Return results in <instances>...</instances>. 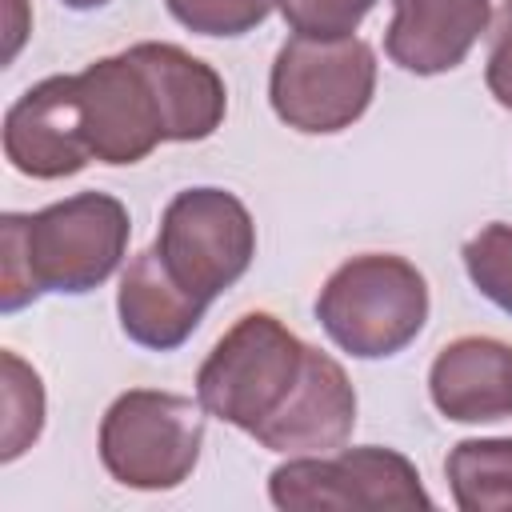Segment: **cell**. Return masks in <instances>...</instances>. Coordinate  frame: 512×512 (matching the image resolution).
Returning <instances> with one entry per match:
<instances>
[{
    "mask_svg": "<svg viewBox=\"0 0 512 512\" xmlns=\"http://www.w3.org/2000/svg\"><path fill=\"white\" fill-rule=\"evenodd\" d=\"M80 132L92 160L124 168L168 144V116L156 80L136 48L92 60L76 72Z\"/></svg>",
    "mask_w": 512,
    "mask_h": 512,
    "instance_id": "ba28073f",
    "label": "cell"
},
{
    "mask_svg": "<svg viewBox=\"0 0 512 512\" xmlns=\"http://www.w3.org/2000/svg\"><path fill=\"white\" fill-rule=\"evenodd\" d=\"M152 248L192 296L212 304L248 272L256 256V224L240 196L200 184L168 200Z\"/></svg>",
    "mask_w": 512,
    "mask_h": 512,
    "instance_id": "52a82bcc",
    "label": "cell"
},
{
    "mask_svg": "<svg viewBox=\"0 0 512 512\" xmlns=\"http://www.w3.org/2000/svg\"><path fill=\"white\" fill-rule=\"evenodd\" d=\"M356 428V388L344 364L320 348L308 356V372L284 412L256 436L260 448L280 456H320L348 444Z\"/></svg>",
    "mask_w": 512,
    "mask_h": 512,
    "instance_id": "30bf717a",
    "label": "cell"
},
{
    "mask_svg": "<svg viewBox=\"0 0 512 512\" xmlns=\"http://www.w3.org/2000/svg\"><path fill=\"white\" fill-rule=\"evenodd\" d=\"M64 8H72V12H92V8H104L108 0H60Z\"/></svg>",
    "mask_w": 512,
    "mask_h": 512,
    "instance_id": "7402d4cb",
    "label": "cell"
},
{
    "mask_svg": "<svg viewBox=\"0 0 512 512\" xmlns=\"http://www.w3.org/2000/svg\"><path fill=\"white\" fill-rule=\"evenodd\" d=\"M268 500L280 512H348V508H432L416 464L380 444L288 456L268 476Z\"/></svg>",
    "mask_w": 512,
    "mask_h": 512,
    "instance_id": "8992f818",
    "label": "cell"
},
{
    "mask_svg": "<svg viewBox=\"0 0 512 512\" xmlns=\"http://www.w3.org/2000/svg\"><path fill=\"white\" fill-rule=\"evenodd\" d=\"M276 8L296 36L340 40L364 24V16L376 8V0H276Z\"/></svg>",
    "mask_w": 512,
    "mask_h": 512,
    "instance_id": "d6986e66",
    "label": "cell"
},
{
    "mask_svg": "<svg viewBox=\"0 0 512 512\" xmlns=\"http://www.w3.org/2000/svg\"><path fill=\"white\" fill-rule=\"evenodd\" d=\"M4 156L20 176L64 180L88 168L92 152L80 132L76 76H48L16 96L4 112Z\"/></svg>",
    "mask_w": 512,
    "mask_h": 512,
    "instance_id": "9c48e42d",
    "label": "cell"
},
{
    "mask_svg": "<svg viewBox=\"0 0 512 512\" xmlns=\"http://www.w3.org/2000/svg\"><path fill=\"white\" fill-rule=\"evenodd\" d=\"M488 20L492 0H392L384 52L412 76H440L464 64Z\"/></svg>",
    "mask_w": 512,
    "mask_h": 512,
    "instance_id": "7c38bea8",
    "label": "cell"
},
{
    "mask_svg": "<svg viewBox=\"0 0 512 512\" xmlns=\"http://www.w3.org/2000/svg\"><path fill=\"white\" fill-rule=\"evenodd\" d=\"M376 96V52L360 36L280 44L268 72L272 112L304 136H332L352 128Z\"/></svg>",
    "mask_w": 512,
    "mask_h": 512,
    "instance_id": "5b68a950",
    "label": "cell"
},
{
    "mask_svg": "<svg viewBox=\"0 0 512 512\" xmlns=\"http://www.w3.org/2000/svg\"><path fill=\"white\" fill-rule=\"evenodd\" d=\"M444 476L460 512H512V436L460 440Z\"/></svg>",
    "mask_w": 512,
    "mask_h": 512,
    "instance_id": "9a60e30c",
    "label": "cell"
},
{
    "mask_svg": "<svg viewBox=\"0 0 512 512\" xmlns=\"http://www.w3.org/2000/svg\"><path fill=\"white\" fill-rule=\"evenodd\" d=\"M316 320L340 352L388 360L424 332L428 280L396 252H360L324 280Z\"/></svg>",
    "mask_w": 512,
    "mask_h": 512,
    "instance_id": "3957f363",
    "label": "cell"
},
{
    "mask_svg": "<svg viewBox=\"0 0 512 512\" xmlns=\"http://www.w3.org/2000/svg\"><path fill=\"white\" fill-rule=\"evenodd\" d=\"M428 396L444 420L492 424L512 416V344L500 336H456L428 368Z\"/></svg>",
    "mask_w": 512,
    "mask_h": 512,
    "instance_id": "8fae6325",
    "label": "cell"
},
{
    "mask_svg": "<svg viewBox=\"0 0 512 512\" xmlns=\"http://www.w3.org/2000/svg\"><path fill=\"white\" fill-rule=\"evenodd\" d=\"M4 364V424H0V460H20L44 432V384L32 364L12 348L0 352Z\"/></svg>",
    "mask_w": 512,
    "mask_h": 512,
    "instance_id": "2e32d148",
    "label": "cell"
},
{
    "mask_svg": "<svg viewBox=\"0 0 512 512\" xmlns=\"http://www.w3.org/2000/svg\"><path fill=\"white\" fill-rule=\"evenodd\" d=\"M164 8L196 36H244L268 20L276 0H164Z\"/></svg>",
    "mask_w": 512,
    "mask_h": 512,
    "instance_id": "ac0fdd59",
    "label": "cell"
},
{
    "mask_svg": "<svg viewBox=\"0 0 512 512\" xmlns=\"http://www.w3.org/2000/svg\"><path fill=\"white\" fill-rule=\"evenodd\" d=\"M204 444V404L180 392L128 388L100 420V464L104 472L136 492L180 488Z\"/></svg>",
    "mask_w": 512,
    "mask_h": 512,
    "instance_id": "277c9868",
    "label": "cell"
},
{
    "mask_svg": "<svg viewBox=\"0 0 512 512\" xmlns=\"http://www.w3.org/2000/svg\"><path fill=\"white\" fill-rule=\"evenodd\" d=\"M128 208L108 192H76L40 212L0 216V308L20 312L44 292L84 296L124 260Z\"/></svg>",
    "mask_w": 512,
    "mask_h": 512,
    "instance_id": "6da1fadb",
    "label": "cell"
},
{
    "mask_svg": "<svg viewBox=\"0 0 512 512\" xmlns=\"http://www.w3.org/2000/svg\"><path fill=\"white\" fill-rule=\"evenodd\" d=\"M20 12H24V0H8V48H4V60H12L20 52L24 36H28V24L20 20Z\"/></svg>",
    "mask_w": 512,
    "mask_h": 512,
    "instance_id": "44dd1931",
    "label": "cell"
},
{
    "mask_svg": "<svg viewBox=\"0 0 512 512\" xmlns=\"http://www.w3.org/2000/svg\"><path fill=\"white\" fill-rule=\"evenodd\" d=\"M308 356L312 344L272 312H244L204 356L196 372V400L208 416L256 440L300 388Z\"/></svg>",
    "mask_w": 512,
    "mask_h": 512,
    "instance_id": "7a4b0ae2",
    "label": "cell"
},
{
    "mask_svg": "<svg viewBox=\"0 0 512 512\" xmlns=\"http://www.w3.org/2000/svg\"><path fill=\"white\" fill-rule=\"evenodd\" d=\"M484 84L500 108L512 112V0L500 4L496 24H492V48L484 64Z\"/></svg>",
    "mask_w": 512,
    "mask_h": 512,
    "instance_id": "ffe728a7",
    "label": "cell"
},
{
    "mask_svg": "<svg viewBox=\"0 0 512 512\" xmlns=\"http://www.w3.org/2000/svg\"><path fill=\"white\" fill-rule=\"evenodd\" d=\"M132 48L148 64V72L156 80V92L164 100L168 144L208 140L224 124V112H228V88H224L220 72L212 64H204L200 56L184 52L180 44L140 40Z\"/></svg>",
    "mask_w": 512,
    "mask_h": 512,
    "instance_id": "5bb4252c",
    "label": "cell"
},
{
    "mask_svg": "<svg viewBox=\"0 0 512 512\" xmlns=\"http://www.w3.org/2000/svg\"><path fill=\"white\" fill-rule=\"evenodd\" d=\"M208 300L192 296L156 256V248H144L128 260L120 288H116V316L132 344L148 352H172L180 348L204 320Z\"/></svg>",
    "mask_w": 512,
    "mask_h": 512,
    "instance_id": "4fadbf2b",
    "label": "cell"
},
{
    "mask_svg": "<svg viewBox=\"0 0 512 512\" xmlns=\"http://www.w3.org/2000/svg\"><path fill=\"white\" fill-rule=\"evenodd\" d=\"M460 256H464V272L472 288L512 316V224H500V220L484 224L464 244Z\"/></svg>",
    "mask_w": 512,
    "mask_h": 512,
    "instance_id": "e0dca14e",
    "label": "cell"
}]
</instances>
